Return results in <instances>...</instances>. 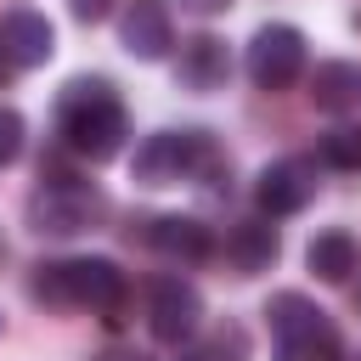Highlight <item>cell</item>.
I'll list each match as a JSON object with an SVG mask.
<instances>
[{
  "instance_id": "cell-1",
  "label": "cell",
  "mask_w": 361,
  "mask_h": 361,
  "mask_svg": "<svg viewBox=\"0 0 361 361\" xmlns=\"http://www.w3.org/2000/svg\"><path fill=\"white\" fill-rule=\"evenodd\" d=\"M56 124L68 135V147L90 164H107L124 152V135H130V118H124V102L113 96L107 79H73L56 102Z\"/></svg>"
},
{
  "instance_id": "cell-2",
  "label": "cell",
  "mask_w": 361,
  "mask_h": 361,
  "mask_svg": "<svg viewBox=\"0 0 361 361\" xmlns=\"http://www.w3.org/2000/svg\"><path fill=\"white\" fill-rule=\"evenodd\" d=\"M28 293L51 310H118L130 282L113 259L102 254H79V259H51V265H34V282Z\"/></svg>"
},
{
  "instance_id": "cell-3",
  "label": "cell",
  "mask_w": 361,
  "mask_h": 361,
  "mask_svg": "<svg viewBox=\"0 0 361 361\" xmlns=\"http://www.w3.org/2000/svg\"><path fill=\"white\" fill-rule=\"evenodd\" d=\"M271 316V338H276V361H344V344H338V327L327 322L322 305H310L305 293H276L265 305Z\"/></svg>"
},
{
  "instance_id": "cell-4",
  "label": "cell",
  "mask_w": 361,
  "mask_h": 361,
  "mask_svg": "<svg viewBox=\"0 0 361 361\" xmlns=\"http://www.w3.org/2000/svg\"><path fill=\"white\" fill-rule=\"evenodd\" d=\"M214 169V141L203 130H158L135 147V180L141 186H175Z\"/></svg>"
},
{
  "instance_id": "cell-5",
  "label": "cell",
  "mask_w": 361,
  "mask_h": 361,
  "mask_svg": "<svg viewBox=\"0 0 361 361\" xmlns=\"http://www.w3.org/2000/svg\"><path fill=\"white\" fill-rule=\"evenodd\" d=\"M102 209H107V197H102L96 180H85V175H51L28 197V226L45 231V237H73V231L96 226Z\"/></svg>"
},
{
  "instance_id": "cell-6",
  "label": "cell",
  "mask_w": 361,
  "mask_h": 361,
  "mask_svg": "<svg viewBox=\"0 0 361 361\" xmlns=\"http://www.w3.org/2000/svg\"><path fill=\"white\" fill-rule=\"evenodd\" d=\"M248 79L259 90H288L299 73H305V34L293 23H265L254 39H248V56H243Z\"/></svg>"
},
{
  "instance_id": "cell-7",
  "label": "cell",
  "mask_w": 361,
  "mask_h": 361,
  "mask_svg": "<svg viewBox=\"0 0 361 361\" xmlns=\"http://www.w3.org/2000/svg\"><path fill=\"white\" fill-rule=\"evenodd\" d=\"M147 327L164 344H192L203 327V293L186 276H158L147 293Z\"/></svg>"
},
{
  "instance_id": "cell-8",
  "label": "cell",
  "mask_w": 361,
  "mask_h": 361,
  "mask_svg": "<svg viewBox=\"0 0 361 361\" xmlns=\"http://www.w3.org/2000/svg\"><path fill=\"white\" fill-rule=\"evenodd\" d=\"M118 45L135 56V62H164L175 51V23H169V6L164 0H124V17H118Z\"/></svg>"
},
{
  "instance_id": "cell-9",
  "label": "cell",
  "mask_w": 361,
  "mask_h": 361,
  "mask_svg": "<svg viewBox=\"0 0 361 361\" xmlns=\"http://www.w3.org/2000/svg\"><path fill=\"white\" fill-rule=\"evenodd\" d=\"M51 51H56V28H51V17H39V11H28V6H17V11H6L0 17V62L6 68H39V62H51Z\"/></svg>"
},
{
  "instance_id": "cell-10",
  "label": "cell",
  "mask_w": 361,
  "mask_h": 361,
  "mask_svg": "<svg viewBox=\"0 0 361 361\" xmlns=\"http://www.w3.org/2000/svg\"><path fill=\"white\" fill-rule=\"evenodd\" d=\"M310 192H316V169H310L305 158H276V164H265L259 180H254V197H259V209H265L271 220L299 214V209L310 203Z\"/></svg>"
},
{
  "instance_id": "cell-11",
  "label": "cell",
  "mask_w": 361,
  "mask_h": 361,
  "mask_svg": "<svg viewBox=\"0 0 361 361\" xmlns=\"http://www.w3.org/2000/svg\"><path fill=\"white\" fill-rule=\"evenodd\" d=\"M175 79H180V90H197V96H209V90H226V79H231V56H226V39H214V34L180 39V56H175Z\"/></svg>"
},
{
  "instance_id": "cell-12",
  "label": "cell",
  "mask_w": 361,
  "mask_h": 361,
  "mask_svg": "<svg viewBox=\"0 0 361 361\" xmlns=\"http://www.w3.org/2000/svg\"><path fill=\"white\" fill-rule=\"evenodd\" d=\"M147 243L164 259H180V265H197V259L214 254V231L203 220H192V214H158V220H147Z\"/></svg>"
},
{
  "instance_id": "cell-13",
  "label": "cell",
  "mask_w": 361,
  "mask_h": 361,
  "mask_svg": "<svg viewBox=\"0 0 361 361\" xmlns=\"http://www.w3.org/2000/svg\"><path fill=\"white\" fill-rule=\"evenodd\" d=\"M276 254H282V237H276V226H271L265 214H254V220H237V226L226 231V259H231L243 276H259V271H271V265H276Z\"/></svg>"
},
{
  "instance_id": "cell-14",
  "label": "cell",
  "mask_w": 361,
  "mask_h": 361,
  "mask_svg": "<svg viewBox=\"0 0 361 361\" xmlns=\"http://www.w3.org/2000/svg\"><path fill=\"white\" fill-rule=\"evenodd\" d=\"M310 102L322 113H350L361 107V68L355 62H316L310 73Z\"/></svg>"
},
{
  "instance_id": "cell-15",
  "label": "cell",
  "mask_w": 361,
  "mask_h": 361,
  "mask_svg": "<svg viewBox=\"0 0 361 361\" xmlns=\"http://www.w3.org/2000/svg\"><path fill=\"white\" fill-rule=\"evenodd\" d=\"M305 265L322 276V282H350V271H355V237L350 231H316L310 237V248H305Z\"/></svg>"
},
{
  "instance_id": "cell-16",
  "label": "cell",
  "mask_w": 361,
  "mask_h": 361,
  "mask_svg": "<svg viewBox=\"0 0 361 361\" xmlns=\"http://www.w3.org/2000/svg\"><path fill=\"white\" fill-rule=\"evenodd\" d=\"M316 158L327 164V169H361V130L355 124H333L322 141H316Z\"/></svg>"
},
{
  "instance_id": "cell-17",
  "label": "cell",
  "mask_w": 361,
  "mask_h": 361,
  "mask_svg": "<svg viewBox=\"0 0 361 361\" xmlns=\"http://www.w3.org/2000/svg\"><path fill=\"white\" fill-rule=\"evenodd\" d=\"M248 355V338H243V327H220V333H209V338H197L180 361H243Z\"/></svg>"
},
{
  "instance_id": "cell-18",
  "label": "cell",
  "mask_w": 361,
  "mask_h": 361,
  "mask_svg": "<svg viewBox=\"0 0 361 361\" xmlns=\"http://www.w3.org/2000/svg\"><path fill=\"white\" fill-rule=\"evenodd\" d=\"M17 152H23V113L0 107V164H11Z\"/></svg>"
},
{
  "instance_id": "cell-19",
  "label": "cell",
  "mask_w": 361,
  "mask_h": 361,
  "mask_svg": "<svg viewBox=\"0 0 361 361\" xmlns=\"http://www.w3.org/2000/svg\"><path fill=\"white\" fill-rule=\"evenodd\" d=\"M113 6H118V0H68L73 23H102V17H113Z\"/></svg>"
},
{
  "instance_id": "cell-20",
  "label": "cell",
  "mask_w": 361,
  "mask_h": 361,
  "mask_svg": "<svg viewBox=\"0 0 361 361\" xmlns=\"http://www.w3.org/2000/svg\"><path fill=\"white\" fill-rule=\"evenodd\" d=\"M231 0H180V11H192V17H220Z\"/></svg>"
},
{
  "instance_id": "cell-21",
  "label": "cell",
  "mask_w": 361,
  "mask_h": 361,
  "mask_svg": "<svg viewBox=\"0 0 361 361\" xmlns=\"http://www.w3.org/2000/svg\"><path fill=\"white\" fill-rule=\"evenodd\" d=\"M96 361H147V355H141V350H102Z\"/></svg>"
},
{
  "instance_id": "cell-22",
  "label": "cell",
  "mask_w": 361,
  "mask_h": 361,
  "mask_svg": "<svg viewBox=\"0 0 361 361\" xmlns=\"http://www.w3.org/2000/svg\"><path fill=\"white\" fill-rule=\"evenodd\" d=\"M0 327H6V322H0Z\"/></svg>"
},
{
  "instance_id": "cell-23",
  "label": "cell",
  "mask_w": 361,
  "mask_h": 361,
  "mask_svg": "<svg viewBox=\"0 0 361 361\" xmlns=\"http://www.w3.org/2000/svg\"><path fill=\"white\" fill-rule=\"evenodd\" d=\"M355 361H361V355H355Z\"/></svg>"
}]
</instances>
